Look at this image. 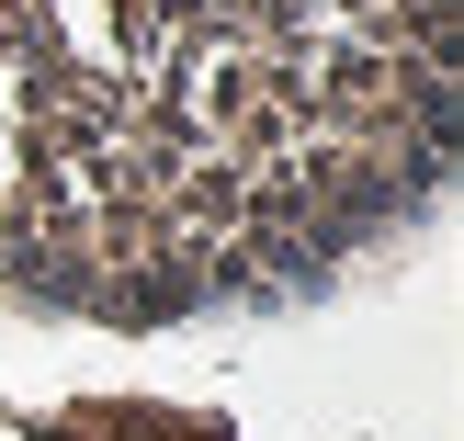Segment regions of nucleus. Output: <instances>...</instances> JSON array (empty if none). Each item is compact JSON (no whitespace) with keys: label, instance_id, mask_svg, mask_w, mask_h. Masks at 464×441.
<instances>
[{"label":"nucleus","instance_id":"nucleus-1","mask_svg":"<svg viewBox=\"0 0 464 441\" xmlns=\"http://www.w3.org/2000/svg\"><path fill=\"white\" fill-rule=\"evenodd\" d=\"M453 181V0H0V306L295 317Z\"/></svg>","mask_w":464,"mask_h":441}]
</instances>
